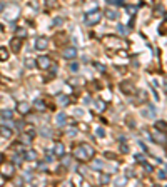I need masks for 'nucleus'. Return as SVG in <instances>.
<instances>
[{"instance_id":"nucleus-1","label":"nucleus","mask_w":167,"mask_h":187,"mask_svg":"<svg viewBox=\"0 0 167 187\" xmlns=\"http://www.w3.org/2000/svg\"><path fill=\"white\" fill-rule=\"evenodd\" d=\"M102 12H100L99 9H94V10H90V12H87V14H85V23H87V25H97V23L100 22V20H102Z\"/></svg>"},{"instance_id":"nucleus-2","label":"nucleus","mask_w":167,"mask_h":187,"mask_svg":"<svg viewBox=\"0 0 167 187\" xmlns=\"http://www.w3.org/2000/svg\"><path fill=\"white\" fill-rule=\"evenodd\" d=\"M14 172H15L14 162H2L0 164V176L2 177L10 179V177H14Z\"/></svg>"},{"instance_id":"nucleus-3","label":"nucleus","mask_w":167,"mask_h":187,"mask_svg":"<svg viewBox=\"0 0 167 187\" xmlns=\"http://www.w3.org/2000/svg\"><path fill=\"white\" fill-rule=\"evenodd\" d=\"M2 14H3V19H5V20H10V22H12V20H17L19 19L20 9H19V5H10L9 10H7V12L3 10Z\"/></svg>"},{"instance_id":"nucleus-4","label":"nucleus","mask_w":167,"mask_h":187,"mask_svg":"<svg viewBox=\"0 0 167 187\" xmlns=\"http://www.w3.org/2000/svg\"><path fill=\"white\" fill-rule=\"evenodd\" d=\"M74 157H75L77 160H80V162L89 160V155H87V152H85V149L82 147V144L77 145V147L74 149Z\"/></svg>"},{"instance_id":"nucleus-5","label":"nucleus","mask_w":167,"mask_h":187,"mask_svg":"<svg viewBox=\"0 0 167 187\" xmlns=\"http://www.w3.org/2000/svg\"><path fill=\"white\" fill-rule=\"evenodd\" d=\"M35 64H37V67H39V69L45 70V69H48V67L52 65V62H50V57L42 55V57H39V59L35 60Z\"/></svg>"},{"instance_id":"nucleus-6","label":"nucleus","mask_w":167,"mask_h":187,"mask_svg":"<svg viewBox=\"0 0 167 187\" xmlns=\"http://www.w3.org/2000/svg\"><path fill=\"white\" fill-rule=\"evenodd\" d=\"M48 39L47 37H39L37 40H35V49H37V50H45V49L48 47Z\"/></svg>"},{"instance_id":"nucleus-7","label":"nucleus","mask_w":167,"mask_h":187,"mask_svg":"<svg viewBox=\"0 0 167 187\" xmlns=\"http://www.w3.org/2000/svg\"><path fill=\"white\" fill-rule=\"evenodd\" d=\"M62 55H64L65 60H74L75 57H77V49H75V47H67V49L64 50Z\"/></svg>"},{"instance_id":"nucleus-8","label":"nucleus","mask_w":167,"mask_h":187,"mask_svg":"<svg viewBox=\"0 0 167 187\" xmlns=\"http://www.w3.org/2000/svg\"><path fill=\"white\" fill-rule=\"evenodd\" d=\"M10 49L14 53L20 52V49H22V39H19V37H14V39L10 40Z\"/></svg>"},{"instance_id":"nucleus-9","label":"nucleus","mask_w":167,"mask_h":187,"mask_svg":"<svg viewBox=\"0 0 167 187\" xmlns=\"http://www.w3.org/2000/svg\"><path fill=\"white\" fill-rule=\"evenodd\" d=\"M54 154L57 157H64V154H65V145L62 142H57L54 145Z\"/></svg>"},{"instance_id":"nucleus-10","label":"nucleus","mask_w":167,"mask_h":187,"mask_svg":"<svg viewBox=\"0 0 167 187\" xmlns=\"http://www.w3.org/2000/svg\"><path fill=\"white\" fill-rule=\"evenodd\" d=\"M69 97L65 94H59L57 95V104H59V105H62V107H65V105H69Z\"/></svg>"},{"instance_id":"nucleus-11","label":"nucleus","mask_w":167,"mask_h":187,"mask_svg":"<svg viewBox=\"0 0 167 187\" xmlns=\"http://www.w3.org/2000/svg\"><path fill=\"white\" fill-rule=\"evenodd\" d=\"M120 89L124 90V94H134V85L130 84V82H122Z\"/></svg>"},{"instance_id":"nucleus-12","label":"nucleus","mask_w":167,"mask_h":187,"mask_svg":"<svg viewBox=\"0 0 167 187\" xmlns=\"http://www.w3.org/2000/svg\"><path fill=\"white\" fill-rule=\"evenodd\" d=\"M28 110H30V105H28L27 102H20L19 105H17V112H20L22 115H25Z\"/></svg>"},{"instance_id":"nucleus-13","label":"nucleus","mask_w":167,"mask_h":187,"mask_svg":"<svg viewBox=\"0 0 167 187\" xmlns=\"http://www.w3.org/2000/svg\"><path fill=\"white\" fill-rule=\"evenodd\" d=\"M22 157H23V159H27V160H35V159H37V152L32 151V149H28V151L23 152Z\"/></svg>"},{"instance_id":"nucleus-14","label":"nucleus","mask_w":167,"mask_h":187,"mask_svg":"<svg viewBox=\"0 0 167 187\" xmlns=\"http://www.w3.org/2000/svg\"><path fill=\"white\" fill-rule=\"evenodd\" d=\"M105 17H107L109 20H117L119 19V12H115L114 9H107L105 10Z\"/></svg>"},{"instance_id":"nucleus-15","label":"nucleus","mask_w":167,"mask_h":187,"mask_svg":"<svg viewBox=\"0 0 167 187\" xmlns=\"http://www.w3.org/2000/svg\"><path fill=\"white\" fill-rule=\"evenodd\" d=\"M0 135L9 139V137H12V129L7 127V125H0Z\"/></svg>"},{"instance_id":"nucleus-16","label":"nucleus","mask_w":167,"mask_h":187,"mask_svg":"<svg viewBox=\"0 0 167 187\" xmlns=\"http://www.w3.org/2000/svg\"><path fill=\"white\" fill-rule=\"evenodd\" d=\"M65 122H67V115H65L64 112H60V114L57 115V119H55V124L57 125H65Z\"/></svg>"},{"instance_id":"nucleus-17","label":"nucleus","mask_w":167,"mask_h":187,"mask_svg":"<svg viewBox=\"0 0 167 187\" xmlns=\"http://www.w3.org/2000/svg\"><path fill=\"white\" fill-rule=\"evenodd\" d=\"M152 137H154V140H156V142H162V144L167 142V137L164 134H161V132H154Z\"/></svg>"},{"instance_id":"nucleus-18","label":"nucleus","mask_w":167,"mask_h":187,"mask_svg":"<svg viewBox=\"0 0 167 187\" xmlns=\"http://www.w3.org/2000/svg\"><path fill=\"white\" fill-rule=\"evenodd\" d=\"M9 57H10L9 50H7L5 47H0V62H5V60H9Z\"/></svg>"},{"instance_id":"nucleus-19","label":"nucleus","mask_w":167,"mask_h":187,"mask_svg":"<svg viewBox=\"0 0 167 187\" xmlns=\"http://www.w3.org/2000/svg\"><path fill=\"white\" fill-rule=\"evenodd\" d=\"M39 132H40V135H44V137H52V132L48 127H40Z\"/></svg>"},{"instance_id":"nucleus-20","label":"nucleus","mask_w":167,"mask_h":187,"mask_svg":"<svg viewBox=\"0 0 167 187\" xmlns=\"http://www.w3.org/2000/svg\"><path fill=\"white\" fill-rule=\"evenodd\" d=\"M82 147L85 149V152H87L89 159H90V157H94V154H95V152H94V149L90 147V145H89V144H82Z\"/></svg>"},{"instance_id":"nucleus-21","label":"nucleus","mask_w":167,"mask_h":187,"mask_svg":"<svg viewBox=\"0 0 167 187\" xmlns=\"http://www.w3.org/2000/svg\"><path fill=\"white\" fill-rule=\"evenodd\" d=\"M109 182H111V176H109V174H102V176H100V184L107 185Z\"/></svg>"},{"instance_id":"nucleus-22","label":"nucleus","mask_w":167,"mask_h":187,"mask_svg":"<svg viewBox=\"0 0 167 187\" xmlns=\"http://www.w3.org/2000/svg\"><path fill=\"white\" fill-rule=\"evenodd\" d=\"M34 105H35V109L40 110V112H44V110H45V104H44L42 100H35V102H34Z\"/></svg>"},{"instance_id":"nucleus-23","label":"nucleus","mask_w":167,"mask_h":187,"mask_svg":"<svg viewBox=\"0 0 167 187\" xmlns=\"http://www.w3.org/2000/svg\"><path fill=\"white\" fill-rule=\"evenodd\" d=\"M156 129H159V130H161V129H162V130H167V124L164 122V120H157V122H156Z\"/></svg>"},{"instance_id":"nucleus-24","label":"nucleus","mask_w":167,"mask_h":187,"mask_svg":"<svg viewBox=\"0 0 167 187\" xmlns=\"http://www.w3.org/2000/svg\"><path fill=\"white\" fill-rule=\"evenodd\" d=\"M0 115L5 117V119H12V117H14V112H12V110H0Z\"/></svg>"},{"instance_id":"nucleus-25","label":"nucleus","mask_w":167,"mask_h":187,"mask_svg":"<svg viewBox=\"0 0 167 187\" xmlns=\"http://www.w3.org/2000/svg\"><path fill=\"white\" fill-rule=\"evenodd\" d=\"M92 167H94V169H95V170H100V169H102V167H104V162H102V160H99V159H97V160H94V164H92Z\"/></svg>"},{"instance_id":"nucleus-26","label":"nucleus","mask_w":167,"mask_h":187,"mask_svg":"<svg viewBox=\"0 0 167 187\" xmlns=\"http://www.w3.org/2000/svg\"><path fill=\"white\" fill-rule=\"evenodd\" d=\"M62 23H64V19L62 17H55L54 20H52V25H54V27H60Z\"/></svg>"},{"instance_id":"nucleus-27","label":"nucleus","mask_w":167,"mask_h":187,"mask_svg":"<svg viewBox=\"0 0 167 187\" xmlns=\"http://www.w3.org/2000/svg\"><path fill=\"white\" fill-rule=\"evenodd\" d=\"M95 109L99 110V112H102V110L105 109V104H104L102 100H95Z\"/></svg>"},{"instance_id":"nucleus-28","label":"nucleus","mask_w":167,"mask_h":187,"mask_svg":"<svg viewBox=\"0 0 167 187\" xmlns=\"http://www.w3.org/2000/svg\"><path fill=\"white\" fill-rule=\"evenodd\" d=\"M12 159H14V160H12L14 164H17V165H20V164H22V155H19V154H15V155L12 157Z\"/></svg>"},{"instance_id":"nucleus-29","label":"nucleus","mask_w":167,"mask_h":187,"mask_svg":"<svg viewBox=\"0 0 167 187\" xmlns=\"http://www.w3.org/2000/svg\"><path fill=\"white\" fill-rule=\"evenodd\" d=\"M117 32H119L120 35H125V34H127V28L122 25V23H119V25H117Z\"/></svg>"},{"instance_id":"nucleus-30","label":"nucleus","mask_w":167,"mask_h":187,"mask_svg":"<svg viewBox=\"0 0 167 187\" xmlns=\"http://www.w3.org/2000/svg\"><path fill=\"white\" fill-rule=\"evenodd\" d=\"M25 35H27V30H25V28H17V37H19V39H23Z\"/></svg>"},{"instance_id":"nucleus-31","label":"nucleus","mask_w":167,"mask_h":187,"mask_svg":"<svg viewBox=\"0 0 167 187\" xmlns=\"http://www.w3.org/2000/svg\"><path fill=\"white\" fill-rule=\"evenodd\" d=\"M34 64H35V60H34V59H25V65H27L28 69H30V67H35Z\"/></svg>"},{"instance_id":"nucleus-32","label":"nucleus","mask_w":167,"mask_h":187,"mask_svg":"<svg viewBox=\"0 0 167 187\" xmlns=\"http://www.w3.org/2000/svg\"><path fill=\"white\" fill-rule=\"evenodd\" d=\"M69 69H70L72 72H77V70H79V64H75V62H72V64L69 65Z\"/></svg>"},{"instance_id":"nucleus-33","label":"nucleus","mask_w":167,"mask_h":187,"mask_svg":"<svg viewBox=\"0 0 167 187\" xmlns=\"http://www.w3.org/2000/svg\"><path fill=\"white\" fill-rule=\"evenodd\" d=\"M30 139H32L30 135H28V137H27V135H22V142H23V144H27V145L30 144Z\"/></svg>"},{"instance_id":"nucleus-34","label":"nucleus","mask_w":167,"mask_h":187,"mask_svg":"<svg viewBox=\"0 0 167 187\" xmlns=\"http://www.w3.org/2000/svg\"><path fill=\"white\" fill-rule=\"evenodd\" d=\"M109 3H112V5H122L124 0H109Z\"/></svg>"},{"instance_id":"nucleus-35","label":"nucleus","mask_w":167,"mask_h":187,"mask_svg":"<svg viewBox=\"0 0 167 187\" xmlns=\"http://www.w3.org/2000/svg\"><path fill=\"white\" fill-rule=\"evenodd\" d=\"M125 10H127V14H136V7L127 5V7H125Z\"/></svg>"},{"instance_id":"nucleus-36","label":"nucleus","mask_w":167,"mask_h":187,"mask_svg":"<svg viewBox=\"0 0 167 187\" xmlns=\"http://www.w3.org/2000/svg\"><path fill=\"white\" fill-rule=\"evenodd\" d=\"M75 134H77L75 129H69V130H67V135H69V137H74Z\"/></svg>"},{"instance_id":"nucleus-37","label":"nucleus","mask_w":167,"mask_h":187,"mask_svg":"<svg viewBox=\"0 0 167 187\" xmlns=\"http://www.w3.org/2000/svg\"><path fill=\"white\" fill-rule=\"evenodd\" d=\"M47 7H57V0H47Z\"/></svg>"},{"instance_id":"nucleus-38","label":"nucleus","mask_w":167,"mask_h":187,"mask_svg":"<svg viewBox=\"0 0 167 187\" xmlns=\"http://www.w3.org/2000/svg\"><path fill=\"white\" fill-rule=\"evenodd\" d=\"M94 65H95V69H97V70H100V72H104V70H105V69H104V65H102V64H99V62H97V64H94Z\"/></svg>"},{"instance_id":"nucleus-39","label":"nucleus","mask_w":167,"mask_h":187,"mask_svg":"<svg viewBox=\"0 0 167 187\" xmlns=\"http://www.w3.org/2000/svg\"><path fill=\"white\" fill-rule=\"evenodd\" d=\"M25 132H28V135H30V137H34V135H35L34 127H27V130H25Z\"/></svg>"},{"instance_id":"nucleus-40","label":"nucleus","mask_w":167,"mask_h":187,"mask_svg":"<svg viewBox=\"0 0 167 187\" xmlns=\"http://www.w3.org/2000/svg\"><path fill=\"white\" fill-rule=\"evenodd\" d=\"M97 135H99V137H104V135H105V132H104V129H102V127L97 129Z\"/></svg>"},{"instance_id":"nucleus-41","label":"nucleus","mask_w":167,"mask_h":187,"mask_svg":"<svg viewBox=\"0 0 167 187\" xmlns=\"http://www.w3.org/2000/svg\"><path fill=\"white\" fill-rule=\"evenodd\" d=\"M120 151L124 152V154H127L129 152V147H127V144H122V147H120Z\"/></svg>"},{"instance_id":"nucleus-42","label":"nucleus","mask_w":167,"mask_h":187,"mask_svg":"<svg viewBox=\"0 0 167 187\" xmlns=\"http://www.w3.org/2000/svg\"><path fill=\"white\" fill-rule=\"evenodd\" d=\"M54 155H55V154H54ZM54 155H52V152H48V154H47V157H45V160H47V162H52V160H54L52 157H54Z\"/></svg>"},{"instance_id":"nucleus-43","label":"nucleus","mask_w":167,"mask_h":187,"mask_svg":"<svg viewBox=\"0 0 167 187\" xmlns=\"http://www.w3.org/2000/svg\"><path fill=\"white\" fill-rule=\"evenodd\" d=\"M64 165H69V164H70V157H64Z\"/></svg>"},{"instance_id":"nucleus-44","label":"nucleus","mask_w":167,"mask_h":187,"mask_svg":"<svg viewBox=\"0 0 167 187\" xmlns=\"http://www.w3.org/2000/svg\"><path fill=\"white\" fill-rule=\"evenodd\" d=\"M165 177H167V176H165V172H162V170H161V172H159V179H161V181H164Z\"/></svg>"},{"instance_id":"nucleus-45","label":"nucleus","mask_w":167,"mask_h":187,"mask_svg":"<svg viewBox=\"0 0 167 187\" xmlns=\"http://www.w3.org/2000/svg\"><path fill=\"white\" fill-rule=\"evenodd\" d=\"M50 72H52V74H57V65H55V64L50 67Z\"/></svg>"},{"instance_id":"nucleus-46","label":"nucleus","mask_w":167,"mask_h":187,"mask_svg":"<svg viewBox=\"0 0 167 187\" xmlns=\"http://www.w3.org/2000/svg\"><path fill=\"white\" fill-rule=\"evenodd\" d=\"M3 10H5V3H3L2 0H0V12H3Z\"/></svg>"},{"instance_id":"nucleus-47","label":"nucleus","mask_w":167,"mask_h":187,"mask_svg":"<svg viewBox=\"0 0 167 187\" xmlns=\"http://www.w3.org/2000/svg\"><path fill=\"white\" fill-rule=\"evenodd\" d=\"M136 159H137V162H144V159H142V155H140V154H137V155H136Z\"/></svg>"},{"instance_id":"nucleus-48","label":"nucleus","mask_w":167,"mask_h":187,"mask_svg":"<svg viewBox=\"0 0 167 187\" xmlns=\"http://www.w3.org/2000/svg\"><path fill=\"white\" fill-rule=\"evenodd\" d=\"M144 167L149 170V172H152V165H149V164H144Z\"/></svg>"},{"instance_id":"nucleus-49","label":"nucleus","mask_w":167,"mask_h":187,"mask_svg":"<svg viewBox=\"0 0 167 187\" xmlns=\"http://www.w3.org/2000/svg\"><path fill=\"white\" fill-rule=\"evenodd\" d=\"M47 167H45V164H39V170H45Z\"/></svg>"},{"instance_id":"nucleus-50","label":"nucleus","mask_w":167,"mask_h":187,"mask_svg":"<svg viewBox=\"0 0 167 187\" xmlns=\"http://www.w3.org/2000/svg\"><path fill=\"white\" fill-rule=\"evenodd\" d=\"M2 162H3V155L0 154V164H2Z\"/></svg>"}]
</instances>
